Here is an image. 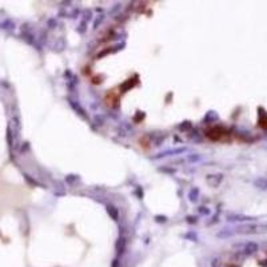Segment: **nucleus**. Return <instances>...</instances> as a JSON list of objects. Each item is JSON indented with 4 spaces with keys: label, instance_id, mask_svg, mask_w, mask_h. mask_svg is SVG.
<instances>
[{
    "label": "nucleus",
    "instance_id": "nucleus-1",
    "mask_svg": "<svg viewBox=\"0 0 267 267\" xmlns=\"http://www.w3.org/2000/svg\"><path fill=\"white\" fill-rule=\"evenodd\" d=\"M254 218L246 217V215H239V214H228L227 215V220L228 222H250Z\"/></svg>",
    "mask_w": 267,
    "mask_h": 267
},
{
    "label": "nucleus",
    "instance_id": "nucleus-2",
    "mask_svg": "<svg viewBox=\"0 0 267 267\" xmlns=\"http://www.w3.org/2000/svg\"><path fill=\"white\" fill-rule=\"evenodd\" d=\"M186 148H174V150H166L163 151V152H160L158 156H155L156 159H160V158H164V156H172V155H179L182 154V152H184Z\"/></svg>",
    "mask_w": 267,
    "mask_h": 267
},
{
    "label": "nucleus",
    "instance_id": "nucleus-3",
    "mask_svg": "<svg viewBox=\"0 0 267 267\" xmlns=\"http://www.w3.org/2000/svg\"><path fill=\"white\" fill-rule=\"evenodd\" d=\"M106 211L114 220L119 219V211H118V208L115 207L114 204H106Z\"/></svg>",
    "mask_w": 267,
    "mask_h": 267
},
{
    "label": "nucleus",
    "instance_id": "nucleus-4",
    "mask_svg": "<svg viewBox=\"0 0 267 267\" xmlns=\"http://www.w3.org/2000/svg\"><path fill=\"white\" fill-rule=\"evenodd\" d=\"M222 180H223V175H222V174H218V175H208V178H207V182L211 183L214 187H217Z\"/></svg>",
    "mask_w": 267,
    "mask_h": 267
},
{
    "label": "nucleus",
    "instance_id": "nucleus-5",
    "mask_svg": "<svg viewBox=\"0 0 267 267\" xmlns=\"http://www.w3.org/2000/svg\"><path fill=\"white\" fill-rule=\"evenodd\" d=\"M255 251H258V245L255 242H248L245 245V248H243L245 254H254Z\"/></svg>",
    "mask_w": 267,
    "mask_h": 267
},
{
    "label": "nucleus",
    "instance_id": "nucleus-6",
    "mask_svg": "<svg viewBox=\"0 0 267 267\" xmlns=\"http://www.w3.org/2000/svg\"><path fill=\"white\" fill-rule=\"evenodd\" d=\"M124 248H126V239L119 238L116 240V251H118V254H122V252L124 251Z\"/></svg>",
    "mask_w": 267,
    "mask_h": 267
},
{
    "label": "nucleus",
    "instance_id": "nucleus-7",
    "mask_svg": "<svg viewBox=\"0 0 267 267\" xmlns=\"http://www.w3.org/2000/svg\"><path fill=\"white\" fill-rule=\"evenodd\" d=\"M254 184L256 186L258 189L266 190L267 189V179H266V178H258V179H255Z\"/></svg>",
    "mask_w": 267,
    "mask_h": 267
},
{
    "label": "nucleus",
    "instance_id": "nucleus-8",
    "mask_svg": "<svg viewBox=\"0 0 267 267\" xmlns=\"http://www.w3.org/2000/svg\"><path fill=\"white\" fill-rule=\"evenodd\" d=\"M234 235L233 231H228V230H223V231H220V233H218V236L219 238H228V236Z\"/></svg>",
    "mask_w": 267,
    "mask_h": 267
},
{
    "label": "nucleus",
    "instance_id": "nucleus-9",
    "mask_svg": "<svg viewBox=\"0 0 267 267\" xmlns=\"http://www.w3.org/2000/svg\"><path fill=\"white\" fill-rule=\"evenodd\" d=\"M196 195H199L198 189H192L190 191V199H191V202H196Z\"/></svg>",
    "mask_w": 267,
    "mask_h": 267
}]
</instances>
